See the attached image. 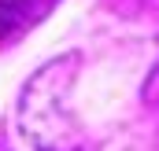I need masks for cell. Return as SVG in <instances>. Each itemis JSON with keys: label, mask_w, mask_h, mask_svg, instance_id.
Instances as JSON below:
<instances>
[{"label": "cell", "mask_w": 159, "mask_h": 151, "mask_svg": "<svg viewBox=\"0 0 159 151\" xmlns=\"http://www.w3.org/2000/svg\"><path fill=\"white\" fill-rule=\"evenodd\" d=\"M148 96L159 100V67H156V74H152V81H148Z\"/></svg>", "instance_id": "obj_2"}, {"label": "cell", "mask_w": 159, "mask_h": 151, "mask_svg": "<svg viewBox=\"0 0 159 151\" xmlns=\"http://www.w3.org/2000/svg\"><path fill=\"white\" fill-rule=\"evenodd\" d=\"M0 151H7V144H4V133H0Z\"/></svg>", "instance_id": "obj_3"}, {"label": "cell", "mask_w": 159, "mask_h": 151, "mask_svg": "<svg viewBox=\"0 0 159 151\" xmlns=\"http://www.w3.org/2000/svg\"><path fill=\"white\" fill-rule=\"evenodd\" d=\"M26 0H0V19H7V15H15L19 7H22Z\"/></svg>", "instance_id": "obj_1"}]
</instances>
